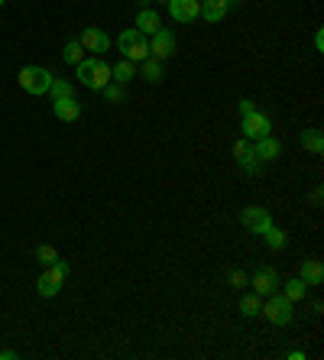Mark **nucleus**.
<instances>
[{
  "mask_svg": "<svg viewBox=\"0 0 324 360\" xmlns=\"http://www.w3.org/2000/svg\"><path fill=\"white\" fill-rule=\"evenodd\" d=\"M250 111H256V107H253L250 97H243V101H240V114H250Z\"/></svg>",
  "mask_w": 324,
  "mask_h": 360,
  "instance_id": "bb28decb",
  "label": "nucleus"
},
{
  "mask_svg": "<svg viewBox=\"0 0 324 360\" xmlns=\"http://www.w3.org/2000/svg\"><path fill=\"white\" fill-rule=\"evenodd\" d=\"M276 289H279V276H276V269L263 266V269H256V273H253V292H256V295H272Z\"/></svg>",
  "mask_w": 324,
  "mask_h": 360,
  "instance_id": "9b49d317",
  "label": "nucleus"
},
{
  "mask_svg": "<svg viewBox=\"0 0 324 360\" xmlns=\"http://www.w3.org/2000/svg\"><path fill=\"white\" fill-rule=\"evenodd\" d=\"M17 357V351H0V360H13Z\"/></svg>",
  "mask_w": 324,
  "mask_h": 360,
  "instance_id": "7c9ffc66",
  "label": "nucleus"
},
{
  "mask_svg": "<svg viewBox=\"0 0 324 360\" xmlns=\"http://www.w3.org/2000/svg\"><path fill=\"white\" fill-rule=\"evenodd\" d=\"M243 136L250 143L263 140V136H269V130H272V123H269L266 114H259V111H250V114H243V123H240Z\"/></svg>",
  "mask_w": 324,
  "mask_h": 360,
  "instance_id": "0eeeda50",
  "label": "nucleus"
},
{
  "mask_svg": "<svg viewBox=\"0 0 324 360\" xmlns=\"http://www.w3.org/2000/svg\"><path fill=\"white\" fill-rule=\"evenodd\" d=\"M302 146H305L308 152H315V156H321V152H324L321 130H305V133H302Z\"/></svg>",
  "mask_w": 324,
  "mask_h": 360,
  "instance_id": "aec40b11",
  "label": "nucleus"
},
{
  "mask_svg": "<svg viewBox=\"0 0 324 360\" xmlns=\"http://www.w3.org/2000/svg\"><path fill=\"white\" fill-rule=\"evenodd\" d=\"M62 58L68 62V65H78V62H84V46H82V39H68L62 49Z\"/></svg>",
  "mask_w": 324,
  "mask_h": 360,
  "instance_id": "a211bd4d",
  "label": "nucleus"
},
{
  "mask_svg": "<svg viewBox=\"0 0 324 360\" xmlns=\"http://www.w3.org/2000/svg\"><path fill=\"white\" fill-rule=\"evenodd\" d=\"M162 3H169V0H162Z\"/></svg>",
  "mask_w": 324,
  "mask_h": 360,
  "instance_id": "72a5a7b5",
  "label": "nucleus"
},
{
  "mask_svg": "<svg viewBox=\"0 0 324 360\" xmlns=\"http://www.w3.org/2000/svg\"><path fill=\"white\" fill-rule=\"evenodd\" d=\"M266 237V244H269V250H282V246L288 244V237H286V230H279L276 224H269V230L263 234Z\"/></svg>",
  "mask_w": 324,
  "mask_h": 360,
  "instance_id": "5701e85b",
  "label": "nucleus"
},
{
  "mask_svg": "<svg viewBox=\"0 0 324 360\" xmlns=\"http://www.w3.org/2000/svg\"><path fill=\"white\" fill-rule=\"evenodd\" d=\"M36 256H39V263H43V266H49V263H56V260H59L56 246H46V244H43V246L36 250Z\"/></svg>",
  "mask_w": 324,
  "mask_h": 360,
  "instance_id": "a878e982",
  "label": "nucleus"
},
{
  "mask_svg": "<svg viewBox=\"0 0 324 360\" xmlns=\"http://www.w3.org/2000/svg\"><path fill=\"white\" fill-rule=\"evenodd\" d=\"M259 308H263V302H259L256 292H253V295H243V299H240V315H243V318H256Z\"/></svg>",
  "mask_w": 324,
  "mask_h": 360,
  "instance_id": "4be33fe9",
  "label": "nucleus"
},
{
  "mask_svg": "<svg viewBox=\"0 0 324 360\" xmlns=\"http://www.w3.org/2000/svg\"><path fill=\"white\" fill-rule=\"evenodd\" d=\"M227 3H231V7H233V3H240V0H227Z\"/></svg>",
  "mask_w": 324,
  "mask_h": 360,
  "instance_id": "2f4dec72",
  "label": "nucleus"
},
{
  "mask_svg": "<svg viewBox=\"0 0 324 360\" xmlns=\"http://www.w3.org/2000/svg\"><path fill=\"white\" fill-rule=\"evenodd\" d=\"M159 26H162V19H159L156 10H139L137 13V29L143 33V36H153Z\"/></svg>",
  "mask_w": 324,
  "mask_h": 360,
  "instance_id": "dca6fc26",
  "label": "nucleus"
},
{
  "mask_svg": "<svg viewBox=\"0 0 324 360\" xmlns=\"http://www.w3.org/2000/svg\"><path fill=\"white\" fill-rule=\"evenodd\" d=\"M137 62H130V58H121V62H117V65H111V78L114 81H117V85H127L130 78L137 75Z\"/></svg>",
  "mask_w": 324,
  "mask_h": 360,
  "instance_id": "f3484780",
  "label": "nucleus"
},
{
  "mask_svg": "<svg viewBox=\"0 0 324 360\" xmlns=\"http://www.w3.org/2000/svg\"><path fill=\"white\" fill-rule=\"evenodd\" d=\"M259 315H266L272 324H288L292 318H295V308H292V302H288L286 295L272 292V295L266 299V305L259 308Z\"/></svg>",
  "mask_w": 324,
  "mask_h": 360,
  "instance_id": "39448f33",
  "label": "nucleus"
},
{
  "mask_svg": "<svg viewBox=\"0 0 324 360\" xmlns=\"http://www.w3.org/2000/svg\"><path fill=\"white\" fill-rule=\"evenodd\" d=\"M78 39H82L84 52H98V56H101V52H107V49H111V36H107L104 29H98V26H88Z\"/></svg>",
  "mask_w": 324,
  "mask_h": 360,
  "instance_id": "9d476101",
  "label": "nucleus"
},
{
  "mask_svg": "<svg viewBox=\"0 0 324 360\" xmlns=\"http://www.w3.org/2000/svg\"><path fill=\"white\" fill-rule=\"evenodd\" d=\"M240 221L250 234H259V237H263V234L269 230V224H272V214H269L266 208H259V205H250V208H243Z\"/></svg>",
  "mask_w": 324,
  "mask_h": 360,
  "instance_id": "6e6552de",
  "label": "nucleus"
},
{
  "mask_svg": "<svg viewBox=\"0 0 324 360\" xmlns=\"http://www.w3.org/2000/svg\"><path fill=\"white\" fill-rule=\"evenodd\" d=\"M169 17L176 23H194L201 17V0H169Z\"/></svg>",
  "mask_w": 324,
  "mask_h": 360,
  "instance_id": "1a4fd4ad",
  "label": "nucleus"
},
{
  "mask_svg": "<svg viewBox=\"0 0 324 360\" xmlns=\"http://www.w3.org/2000/svg\"><path fill=\"white\" fill-rule=\"evenodd\" d=\"M298 279H305V285H321L324 283L321 260H305V263H302V273H298Z\"/></svg>",
  "mask_w": 324,
  "mask_h": 360,
  "instance_id": "2eb2a0df",
  "label": "nucleus"
},
{
  "mask_svg": "<svg viewBox=\"0 0 324 360\" xmlns=\"http://www.w3.org/2000/svg\"><path fill=\"white\" fill-rule=\"evenodd\" d=\"M0 7H3V0H0Z\"/></svg>",
  "mask_w": 324,
  "mask_h": 360,
  "instance_id": "473e14b6",
  "label": "nucleus"
},
{
  "mask_svg": "<svg viewBox=\"0 0 324 360\" xmlns=\"http://www.w3.org/2000/svg\"><path fill=\"white\" fill-rule=\"evenodd\" d=\"M52 114H56L59 120L72 123V120H78V117H82V104L75 101V95L72 97H56V101H52Z\"/></svg>",
  "mask_w": 324,
  "mask_h": 360,
  "instance_id": "f8f14e48",
  "label": "nucleus"
},
{
  "mask_svg": "<svg viewBox=\"0 0 324 360\" xmlns=\"http://www.w3.org/2000/svg\"><path fill=\"white\" fill-rule=\"evenodd\" d=\"M104 97H107L111 104H121V101H127V85H117V81H111V85L104 88Z\"/></svg>",
  "mask_w": 324,
  "mask_h": 360,
  "instance_id": "b1692460",
  "label": "nucleus"
},
{
  "mask_svg": "<svg viewBox=\"0 0 324 360\" xmlns=\"http://www.w3.org/2000/svg\"><path fill=\"white\" fill-rule=\"evenodd\" d=\"M288 360H305V351H288Z\"/></svg>",
  "mask_w": 324,
  "mask_h": 360,
  "instance_id": "c756f323",
  "label": "nucleus"
},
{
  "mask_svg": "<svg viewBox=\"0 0 324 360\" xmlns=\"http://www.w3.org/2000/svg\"><path fill=\"white\" fill-rule=\"evenodd\" d=\"M305 292H308L305 279H288L286 289H282V295H286L288 302H298V299H305Z\"/></svg>",
  "mask_w": 324,
  "mask_h": 360,
  "instance_id": "412c9836",
  "label": "nucleus"
},
{
  "mask_svg": "<svg viewBox=\"0 0 324 360\" xmlns=\"http://www.w3.org/2000/svg\"><path fill=\"white\" fill-rule=\"evenodd\" d=\"M117 46H121L123 58H130V62H143V58H149V39L143 36L137 26L123 29L121 36H117Z\"/></svg>",
  "mask_w": 324,
  "mask_h": 360,
  "instance_id": "7ed1b4c3",
  "label": "nucleus"
},
{
  "mask_svg": "<svg viewBox=\"0 0 324 360\" xmlns=\"http://www.w3.org/2000/svg\"><path fill=\"white\" fill-rule=\"evenodd\" d=\"M65 276H68V263L65 260H56V263H49L46 269H43V276H39V295L43 299H52V295L62 292V285H65Z\"/></svg>",
  "mask_w": 324,
  "mask_h": 360,
  "instance_id": "20e7f679",
  "label": "nucleus"
},
{
  "mask_svg": "<svg viewBox=\"0 0 324 360\" xmlns=\"http://www.w3.org/2000/svg\"><path fill=\"white\" fill-rule=\"evenodd\" d=\"M227 0H201V17L208 19V23H221L224 17H227Z\"/></svg>",
  "mask_w": 324,
  "mask_h": 360,
  "instance_id": "4468645a",
  "label": "nucleus"
},
{
  "mask_svg": "<svg viewBox=\"0 0 324 360\" xmlns=\"http://www.w3.org/2000/svg\"><path fill=\"white\" fill-rule=\"evenodd\" d=\"M143 78H146V81H153V85H156V81H162V78H166V68H162V62H159V58H143Z\"/></svg>",
  "mask_w": 324,
  "mask_h": 360,
  "instance_id": "6ab92c4d",
  "label": "nucleus"
},
{
  "mask_svg": "<svg viewBox=\"0 0 324 360\" xmlns=\"http://www.w3.org/2000/svg\"><path fill=\"white\" fill-rule=\"evenodd\" d=\"M253 152H256V159L259 162H272V159H279V152H282V143L269 133V136H263V140H256L253 143Z\"/></svg>",
  "mask_w": 324,
  "mask_h": 360,
  "instance_id": "ddd939ff",
  "label": "nucleus"
},
{
  "mask_svg": "<svg viewBox=\"0 0 324 360\" xmlns=\"http://www.w3.org/2000/svg\"><path fill=\"white\" fill-rule=\"evenodd\" d=\"M315 49H318V52H324V33H321V29L315 33Z\"/></svg>",
  "mask_w": 324,
  "mask_h": 360,
  "instance_id": "c85d7f7f",
  "label": "nucleus"
},
{
  "mask_svg": "<svg viewBox=\"0 0 324 360\" xmlns=\"http://www.w3.org/2000/svg\"><path fill=\"white\" fill-rule=\"evenodd\" d=\"M149 56L159 58V62L176 56V33L166 26H159L156 33H153V42H149Z\"/></svg>",
  "mask_w": 324,
  "mask_h": 360,
  "instance_id": "423d86ee",
  "label": "nucleus"
},
{
  "mask_svg": "<svg viewBox=\"0 0 324 360\" xmlns=\"http://www.w3.org/2000/svg\"><path fill=\"white\" fill-rule=\"evenodd\" d=\"M231 283H233V285H243V283H247V276L237 269V273H231Z\"/></svg>",
  "mask_w": 324,
  "mask_h": 360,
  "instance_id": "cd10ccee",
  "label": "nucleus"
},
{
  "mask_svg": "<svg viewBox=\"0 0 324 360\" xmlns=\"http://www.w3.org/2000/svg\"><path fill=\"white\" fill-rule=\"evenodd\" d=\"M20 88L26 91V95H49V85H52V72L43 65H26V68H20Z\"/></svg>",
  "mask_w": 324,
  "mask_h": 360,
  "instance_id": "f03ea898",
  "label": "nucleus"
},
{
  "mask_svg": "<svg viewBox=\"0 0 324 360\" xmlns=\"http://www.w3.org/2000/svg\"><path fill=\"white\" fill-rule=\"evenodd\" d=\"M49 95H52V101H56V97H72L75 91H72V85H68V81H62V78H52V85H49Z\"/></svg>",
  "mask_w": 324,
  "mask_h": 360,
  "instance_id": "393cba45",
  "label": "nucleus"
},
{
  "mask_svg": "<svg viewBox=\"0 0 324 360\" xmlns=\"http://www.w3.org/2000/svg\"><path fill=\"white\" fill-rule=\"evenodd\" d=\"M75 78H78V85L91 88V91H104V88L114 81V78H111V65H107L101 56L78 62V65H75Z\"/></svg>",
  "mask_w": 324,
  "mask_h": 360,
  "instance_id": "f257e3e1",
  "label": "nucleus"
}]
</instances>
